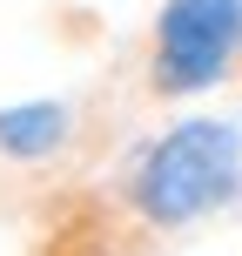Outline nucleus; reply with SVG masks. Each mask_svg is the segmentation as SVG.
Segmentation results:
<instances>
[{"mask_svg": "<svg viewBox=\"0 0 242 256\" xmlns=\"http://www.w3.org/2000/svg\"><path fill=\"white\" fill-rule=\"evenodd\" d=\"M242 74V0H162L141 34V88L202 102Z\"/></svg>", "mask_w": 242, "mask_h": 256, "instance_id": "obj_2", "label": "nucleus"}, {"mask_svg": "<svg viewBox=\"0 0 242 256\" xmlns=\"http://www.w3.org/2000/svg\"><path fill=\"white\" fill-rule=\"evenodd\" d=\"M74 128L81 108L67 94H27V102L0 108V162L13 168H40V162H61L74 148Z\"/></svg>", "mask_w": 242, "mask_h": 256, "instance_id": "obj_3", "label": "nucleus"}, {"mask_svg": "<svg viewBox=\"0 0 242 256\" xmlns=\"http://www.w3.org/2000/svg\"><path fill=\"white\" fill-rule=\"evenodd\" d=\"M242 202V122L175 115L121 168V209L148 236H189Z\"/></svg>", "mask_w": 242, "mask_h": 256, "instance_id": "obj_1", "label": "nucleus"}]
</instances>
